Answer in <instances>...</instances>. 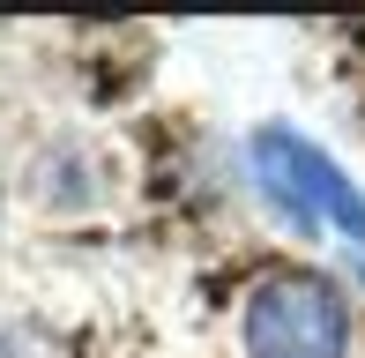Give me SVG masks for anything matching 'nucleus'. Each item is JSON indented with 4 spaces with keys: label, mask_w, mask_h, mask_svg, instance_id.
<instances>
[{
    "label": "nucleus",
    "mask_w": 365,
    "mask_h": 358,
    "mask_svg": "<svg viewBox=\"0 0 365 358\" xmlns=\"http://www.w3.org/2000/svg\"><path fill=\"white\" fill-rule=\"evenodd\" d=\"M239 344L246 358H343L351 351V299H343L336 276L276 269L246 299Z\"/></svg>",
    "instance_id": "obj_1"
},
{
    "label": "nucleus",
    "mask_w": 365,
    "mask_h": 358,
    "mask_svg": "<svg viewBox=\"0 0 365 358\" xmlns=\"http://www.w3.org/2000/svg\"><path fill=\"white\" fill-rule=\"evenodd\" d=\"M246 157H254V179L269 187V202L284 209L298 232H313V224H336V232L365 254V194L343 179V165L321 150V142L291 135V127H261Z\"/></svg>",
    "instance_id": "obj_2"
}]
</instances>
